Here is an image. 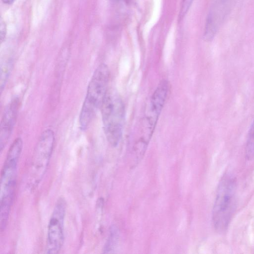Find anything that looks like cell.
Here are the masks:
<instances>
[{"label": "cell", "instance_id": "6da1fadb", "mask_svg": "<svg viewBox=\"0 0 254 254\" xmlns=\"http://www.w3.org/2000/svg\"><path fill=\"white\" fill-rule=\"evenodd\" d=\"M23 147L21 138H16L11 144L1 172L0 179V227H6L12 203L18 164Z\"/></svg>", "mask_w": 254, "mask_h": 254}, {"label": "cell", "instance_id": "7a4b0ae2", "mask_svg": "<svg viewBox=\"0 0 254 254\" xmlns=\"http://www.w3.org/2000/svg\"><path fill=\"white\" fill-rule=\"evenodd\" d=\"M109 77L108 66L105 64L99 65L89 83L81 109L79 121L81 129L85 130L88 127L96 112L100 108L108 90Z\"/></svg>", "mask_w": 254, "mask_h": 254}, {"label": "cell", "instance_id": "3957f363", "mask_svg": "<svg viewBox=\"0 0 254 254\" xmlns=\"http://www.w3.org/2000/svg\"><path fill=\"white\" fill-rule=\"evenodd\" d=\"M103 129L109 143L116 146L123 133L125 119V106L114 90H108L100 107Z\"/></svg>", "mask_w": 254, "mask_h": 254}, {"label": "cell", "instance_id": "277c9868", "mask_svg": "<svg viewBox=\"0 0 254 254\" xmlns=\"http://www.w3.org/2000/svg\"><path fill=\"white\" fill-rule=\"evenodd\" d=\"M236 181L230 174L225 175L218 186L212 210V220L215 229L222 231L227 227L234 211Z\"/></svg>", "mask_w": 254, "mask_h": 254}, {"label": "cell", "instance_id": "5b68a950", "mask_svg": "<svg viewBox=\"0 0 254 254\" xmlns=\"http://www.w3.org/2000/svg\"><path fill=\"white\" fill-rule=\"evenodd\" d=\"M54 141L52 130L47 129L41 134L29 170L28 183L30 188L36 187L45 175L52 156Z\"/></svg>", "mask_w": 254, "mask_h": 254}, {"label": "cell", "instance_id": "8992f818", "mask_svg": "<svg viewBox=\"0 0 254 254\" xmlns=\"http://www.w3.org/2000/svg\"><path fill=\"white\" fill-rule=\"evenodd\" d=\"M66 204L63 197L57 200L48 227L46 253L58 254L64 241V222Z\"/></svg>", "mask_w": 254, "mask_h": 254}, {"label": "cell", "instance_id": "52a82bcc", "mask_svg": "<svg viewBox=\"0 0 254 254\" xmlns=\"http://www.w3.org/2000/svg\"><path fill=\"white\" fill-rule=\"evenodd\" d=\"M234 0H215L208 12L203 37L210 41L215 37L232 8Z\"/></svg>", "mask_w": 254, "mask_h": 254}, {"label": "cell", "instance_id": "ba28073f", "mask_svg": "<svg viewBox=\"0 0 254 254\" xmlns=\"http://www.w3.org/2000/svg\"><path fill=\"white\" fill-rule=\"evenodd\" d=\"M168 91V82L166 80H163L160 82L151 97L146 117V129L148 134H152L167 99Z\"/></svg>", "mask_w": 254, "mask_h": 254}, {"label": "cell", "instance_id": "9c48e42d", "mask_svg": "<svg viewBox=\"0 0 254 254\" xmlns=\"http://www.w3.org/2000/svg\"><path fill=\"white\" fill-rule=\"evenodd\" d=\"M18 99H13L4 110L0 125V150L2 151L11 134L18 112Z\"/></svg>", "mask_w": 254, "mask_h": 254}, {"label": "cell", "instance_id": "30bf717a", "mask_svg": "<svg viewBox=\"0 0 254 254\" xmlns=\"http://www.w3.org/2000/svg\"><path fill=\"white\" fill-rule=\"evenodd\" d=\"M245 155L248 160L254 158V119L248 132L246 143Z\"/></svg>", "mask_w": 254, "mask_h": 254}, {"label": "cell", "instance_id": "8fae6325", "mask_svg": "<svg viewBox=\"0 0 254 254\" xmlns=\"http://www.w3.org/2000/svg\"><path fill=\"white\" fill-rule=\"evenodd\" d=\"M118 239V232L117 229L113 227L110 231L108 240L105 246L104 253H110L114 250Z\"/></svg>", "mask_w": 254, "mask_h": 254}, {"label": "cell", "instance_id": "7c38bea8", "mask_svg": "<svg viewBox=\"0 0 254 254\" xmlns=\"http://www.w3.org/2000/svg\"><path fill=\"white\" fill-rule=\"evenodd\" d=\"M193 0H182L179 13L178 19L181 21L189 10Z\"/></svg>", "mask_w": 254, "mask_h": 254}, {"label": "cell", "instance_id": "4fadbf2b", "mask_svg": "<svg viewBox=\"0 0 254 254\" xmlns=\"http://www.w3.org/2000/svg\"><path fill=\"white\" fill-rule=\"evenodd\" d=\"M6 34V25L4 21L1 17L0 19V42L2 41L5 38Z\"/></svg>", "mask_w": 254, "mask_h": 254}, {"label": "cell", "instance_id": "5bb4252c", "mask_svg": "<svg viewBox=\"0 0 254 254\" xmlns=\"http://www.w3.org/2000/svg\"><path fill=\"white\" fill-rule=\"evenodd\" d=\"M14 0H2L3 3L6 4H10L13 3Z\"/></svg>", "mask_w": 254, "mask_h": 254}, {"label": "cell", "instance_id": "9a60e30c", "mask_svg": "<svg viewBox=\"0 0 254 254\" xmlns=\"http://www.w3.org/2000/svg\"><path fill=\"white\" fill-rule=\"evenodd\" d=\"M112 0L114 1H126L127 0Z\"/></svg>", "mask_w": 254, "mask_h": 254}]
</instances>
